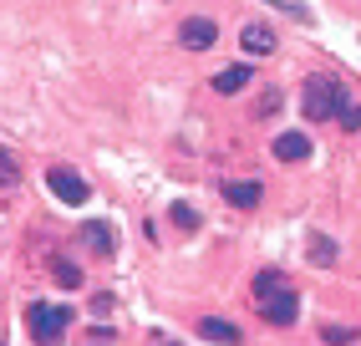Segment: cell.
<instances>
[{"instance_id":"6da1fadb","label":"cell","mask_w":361,"mask_h":346,"mask_svg":"<svg viewBox=\"0 0 361 346\" xmlns=\"http://www.w3.org/2000/svg\"><path fill=\"white\" fill-rule=\"evenodd\" d=\"M26 326L36 336V346H56L71 326V306H51V301H31L26 306Z\"/></svg>"},{"instance_id":"7a4b0ae2","label":"cell","mask_w":361,"mask_h":346,"mask_svg":"<svg viewBox=\"0 0 361 346\" xmlns=\"http://www.w3.org/2000/svg\"><path fill=\"white\" fill-rule=\"evenodd\" d=\"M341 82L336 77H305V87H300V107H305V122H326V117H336V107H341Z\"/></svg>"},{"instance_id":"3957f363","label":"cell","mask_w":361,"mask_h":346,"mask_svg":"<svg viewBox=\"0 0 361 346\" xmlns=\"http://www.w3.org/2000/svg\"><path fill=\"white\" fill-rule=\"evenodd\" d=\"M46 189H51V193H56L61 204H71V209H82V204L92 199V184L82 179L77 168H61V163H56L51 173H46Z\"/></svg>"},{"instance_id":"277c9868","label":"cell","mask_w":361,"mask_h":346,"mask_svg":"<svg viewBox=\"0 0 361 346\" xmlns=\"http://www.w3.org/2000/svg\"><path fill=\"white\" fill-rule=\"evenodd\" d=\"M259 316L270 321V326H290V321L300 316V295H295L290 285H280V290H270V295H259Z\"/></svg>"},{"instance_id":"5b68a950","label":"cell","mask_w":361,"mask_h":346,"mask_svg":"<svg viewBox=\"0 0 361 346\" xmlns=\"http://www.w3.org/2000/svg\"><path fill=\"white\" fill-rule=\"evenodd\" d=\"M214 41H219V20H209V16H188L178 26V46H183V52H209Z\"/></svg>"},{"instance_id":"8992f818","label":"cell","mask_w":361,"mask_h":346,"mask_svg":"<svg viewBox=\"0 0 361 346\" xmlns=\"http://www.w3.org/2000/svg\"><path fill=\"white\" fill-rule=\"evenodd\" d=\"M305 255H310V265H316V270H331L336 255H341V244H336L331 234H321V229H310V234H305Z\"/></svg>"},{"instance_id":"52a82bcc","label":"cell","mask_w":361,"mask_h":346,"mask_svg":"<svg viewBox=\"0 0 361 346\" xmlns=\"http://www.w3.org/2000/svg\"><path fill=\"white\" fill-rule=\"evenodd\" d=\"M199 336L214 341V346H239V341H245V336H239V326H234V321H224V316H204V321H199Z\"/></svg>"},{"instance_id":"ba28073f","label":"cell","mask_w":361,"mask_h":346,"mask_svg":"<svg viewBox=\"0 0 361 346\" xmlns=\"http://www.w3.org/2000/svg\"><path fill=\"white\" fill-rule=\"evenodd\" d=\"M239 46H245L250 56H270L275 52V31L264 26V20H250V26L239 31Z\"/></svg>"},{"instance_id":"9c48e42d","label":"cell","mask_w":361,"mask_h":346,"mask_svg":"<svg viewBox=\"0 0 361 346\" xmlns=\"http://www.w3.org/2000/svg\"><path fill=\"white\" fill-rule=\"evenodd\" d=\"M219 193H224V204H234V209H259V199H264V189H259L255 179H239V184H224Z\"/></svg>"},{"instance_id":"30bf717a","label":"cell","mask_w":361,"mask_h":346,"mask_svg":"<svg viewBox=\"0 0 361 346\" xmlns=\"http://www.w3.org/2000/svg\"><path fill=\"white\" fill-rule=\"evenodd\" d=\"M275 158L280 163H305L310 158V138L305 133H280L275 138Z\"/></svg>"},{"instance_id":"8fae6325","label":"cell","mask_w":361,"mask_h":346,"mask_svg":"<svg viewBox=\"0 0 361 346\" xmlns=\"http://www.w3.org/2000/svg\"><path fill=\"white\" fill-rule=\"evenodd\" d=\"M82 239L92 244V250H102V255H112V250H117V234L102 225V219H87V225H82Z\"/></svg>"},{"instance_id":"7c38bea8","label":"cell","mask_w":361,"mask_h":346,"mask_svg":"<svg viewBox=\"0 0 361 346\" xmlns=\"http://www.w3.org/2000/svg\"><path fill=\"white\" fill-rule=\"evenodd\" d=\"M239 87H250V66H224L219 77H214V92H239Z\"/></svg>"},{"instance_id":"4fadbf2b","label":"cell","mask_w":361,"mask_h":346,"mask_svg":"<svg viewBox=\"0 0 361 346\" xmlns=\"http://www.w3.org/2000/svg\"><path fill=\"white\" fill-rule=\"evenodd\" d=\"M168 214H173V229H183V234H199V225H204V214L194 204H173Z\"/></svg>"},{"instance_id":"5bb4252c","label":"cell","mask_w":361,"mask_h":346,"mask_svg":"<svg viewBox=\"0 0 361 346\" xmlns=\"http://www.w3.org/2000/svg\"><path fill=\"white\" fill-rule=\"evenodd\" d=\"M336 117H341L346 133H361V102H356L351 92H341V107H336Z\"/></svg>"},{"instance_id":"9a60e30c","label":"cell","mask_w":361,"mask_h":346,"mask_svg":"<svg viewBox=\"0 0 361 346\" xmlns=\"http://www.w3.org/2000/svg\"><path fill=\"white\" fill-rule=\"evenodd\" d=\"M51 275H56V280H61L66 290H77V285H82V265L61 255V260H51Z\"/></svg>"},{"instance_id":"2e32d148","label":"cell","mask_w":361,"mask_h":346,"mask_svg":"<svg viewBox=\"0 0 361 346\" xmlns=\"http://www.w3.org/2000/svg\"><path fill=\"white\" fill-rule=\"evenodd\" d=\"M280 285H285L280 270H259V275H255V301H259V295H270V290H280Z\"/></svg>"},{"instance_id":"e0dca14e","label":"cell","mask_w":361,"mask_h":346,"mask_svg":"<svg viewBox=\"0 0 361 346\" xmlns=\"http://www.w3.org/2000/svg\"><path fill=\"white\" fill-rule=\"evenodd\" d=\"M16 173H20L16 153H11V148H0V189H6V184H16Z\"/></svg>"},{"instance_id":"ac0fdd59","label":"cell","mask_w":361,"mask_h":346,"mask_svg":"<svg viewBox=\"0 0 361 346\" xmlns=\"http://www.w3.org/2000/svg\"><path fill=\"white\" fill-rule=\"evenodd\" d=\"M321 336H326L331 346H351V341H356V331H351V326H326Z\"/></svg>"},{"instance_id":"d6986e66","label":"cell","mask_w":361,"mask_h":346,"mask_svg":"<svg viewBox=\"0 0 361 346\" xmlns=\"http://www.w3.org/2000/svg\"><path fill=\"white\" fill-rule=\"evenodd\" d=\"M270 6H280L285 16H295V20H305V6H300V0H270Z\"/></svg>"},{"instance_id":"ffe728a7","label":"cell","mask_w":361,"mask_h":346,"mask_svg":"<svg viewBox=\"0 0 361 346\" xmlns=\"http://www.w3.org/2000/svg\"><path fill=\"white\" fill-rule=\"evenodd\" d=\"M158 346H178V341H158Z\"/></svg>"},{"instance_id":"44dd1931","label":"cell","mask_w":361,"mask_h":346,"mask_svg":"<svg viewBox=\"0 0 361 346\" xmlns=\"http://www.w3.org/2000/svg\"><path fill=\"white\" fill-rule=\"evenodd\" d=\"M0 346H6V341H0Z\"/></svg>"},{"instance_id":"7402d4cb","label":"cell","mask_w":361,"mask_h":346,"mask_svg":"<svg viewBox=\"0 0 361 346\" xmlns=\"http://www.w3.org/2000/svg\"><path fill=\"white\" fill-rule=\"evenodd\" d=\"M102 346H107V341H102Z\"/></svg>"}]
</instances>
